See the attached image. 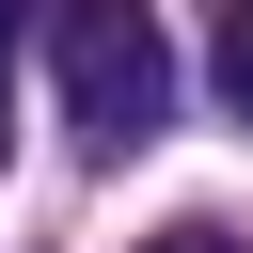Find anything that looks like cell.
Returning <instances> with one entry per match:
<instances>
[{
  "instance_id": "2",
  "label": "cell",
  "mask_w": 253,
  "mask_h": 253,
  "mask_svg": "<svg viewBox=\"0 0 253 253\" xmlns=\"http://www.w3.org/2000/svg\"><path fill=\"white\" fill-rule=\"evenodd\" d=\"M221 95H237V126H253V0L221 16Z\"/></svg>"
},
{
  "instance_id": "4",
  "label": "cell",
  "mask_w": 253,
  "mask_h": 253,
  "mask_svg": "<svg viewBox=\"0 0 253 253\" xmlns=\"http://www.w3.org/2000/svg\"><path fill=\"white\" fill-rule=\"evenodd\" d=\"M16 32H32V0H0V79H16Z\"/></svg>"
},
{
  "instance_id": "3",
  "label": "cell",
  "mask_w": 253,
  "mask_h": 253,
  "mask_svg": "<svg viewBox=\"0 0 253 253\" xmlns=\"http://www.w3.org/2000/svg\"><path fill=\"white\" fill-rule=\"evenodd\" d=\"M142 253H237V237H221V221H158Z\"/></svg>"
},
{
  "instance_id": "1",
  "label": "cell",
  "mask_w": 253,
  "mask_h": 253,
  "mask_svg": "<svg viewBox=\"0 0 253 253\" xmlns=\"http://www.w3.org/2000/svg\"><path fill=\"white\" fill-rule=\"evenodd\" d=\"M32 16H47V63H63L79 142H95V158L158 142V111H174V47H158V16H142V0H32Z\"/></svg>"
}]
</instances>
